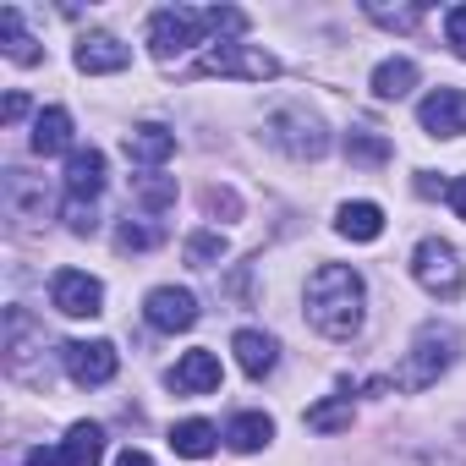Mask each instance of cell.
Here are the masks:
<instances>
[{
    "mask_svg": "<svg viewBox=\"0 0 466 466\" xmlns=\"http://www.w3.org/2000/svg\"><path fill=\"white\" fill-rule=\"evenodd\" d=\"M368 319V280L351 264H319L308 275V324L324 340H357Z\"/></svg>",
    "mask_w": 466,
    "mask_h": 466,
    "instance_id": "1",
    "label": "cell"
},
{
    "mask_svg": "<svg viewBox=\"0 0 466 466\" xmlns=\"http://www.w3.org/2000/svg\"><path fill=\"white\" fill-rule=\"evenodd\" d=\"M61 368H66V379H72V384L99 390V384H110V379H116L121 357H116V346H110V340H66V346H61Z\"/></svg>",
    "mask_w": 466,
    "mask_h": 466,
    "instance_id": "9",
    "label": "cell"
},
{
    "mask_svg": "<svg viewBox=\"0 0 466 466\" xmlns=\"http://www.w3.org/2000/svg\"><path fill=\"white\" fill-rule=\"evenodd\" d=\"M116 466H154V455H143V450H121Z\"/></svg>",
    "mask_w": 466,
    "mask_h": 466,
    "instance_id": "38",
    "label": "cell"
},
{
    "mask_svg": "<svg viewBox=\"0 0 466 466\" xmlns=\"http://www.w3.org/2000/svg\"><path fill=\"white\" fill-rule=\"evenodd\" d=\"M61 219H66L72 237H94V230H99V203H77V198H66Z\"/></svg>",
    "mask_w": 466,
    "mask_h": 466,
    "instance_id": "32",
    "label": "cell"
},
{
    "mask_svg": "<svg viewBox=\"0 0 466 466\" xmlns=\"http://www.w3.org/2000/svg\"><path fill=\"white\" fill-rule=\"evenodd\" d=\"M159 237H165L159 225H148V219H132V214L116 225V248H121V253H148V248H159Z\"/></svg>",
    "mask_w": 466,
    "mask_h": 466,
    "instance_id": "30",
    "label": "cell"
},
{
    "mask_svg": "<svg viewBox=\"0 0 466 466\" xmlns=\"http://www.w3.org/2000/svg\"><path fill=\"white\" fill-rule=\"evenodd\" d=\"M230 351H237V368H242L248 379H269V373L280 368V340L264 335V329H237Z\"/></svg>",
    "mask_w": 466,
    "mask_h": 466,
    "instance_id": "15",
    "label": "cell"
},
{
    "mask_svg": "<svg viewBox=\"0 0 466 466\" xmlns=\"http://www.w3.org/2000/svg\"><path fill=\"white\" fill-rule=\"evenodd\" d=\"M72 61H77V72H88V77H105V72H121V66L132 61V50H127L116 34H83Z\"/></svg>",
    "mask_w": 466,
    "mask_h": 466,
    "instance_id": "16",
    "label": "cell"
},
{
    "mask_svg": "<svg viewBox=\"0 0 466 466\" xmlns=\"http://www.w3.org/2000/svg\"><path fill=\"white\" fill-rule=\"evenodd\" d=\"M203 34H208V17L192 12V6H165V12L148 17V50H154V61L187 56L192 45H203Z\"/></svg>",
    "mask_w": 466,
    "mask_h": 466,
    "instance_id": "7",
    "label": "cell"
},
{
    "mask_svg": "<svg viewBox=\"0 0 466 466\" xmlns=\"http://www.w3.org/2000/svg\"><path fill=\"white\" fill-rule=\"evenodd\" d=\"M28 148H34L39 159H50V154H72V116H66L61 105L39 110V116H34V137H28Z\"/></svg>",
    "mask_w": 466,
    "mask_h": 466,
    "instance_id": "19",
    "label": "cell"
},
{
    "mask_svg": "<svg viewBox=\"0 0 466 466\" xmlns=\"http://www.w3.org/2000/svg\"><path fill=\"white\" fill-rule=\"evenodd\" d=\"M165 384H170L176 395H214V390H219V357H214V351H187V357L165 373Z\"/></svg>",
    "mask_w": 466,
    "mask_h": 466,
    "instance_id": "14",
    "label": "cell"
},
{
    "mask_svg": "<svg viewBox=\"0 0 466 466\" xmlns=\"http://www.w3.org/2000/svg\"><path fill=\"white\" fill-rule=\"evenodd\" d=\"M346 159L362 165V170H379V165L390 159V137L373 132V127H351V132H346Z\"/></svg>",
    "mask_w": 466,
    "mask_h": 466,
    "instance_id": "26",
    "label": "cell"
},
{
    "mask_svg": "<svg viewBox=\"0 0 466 466\" xmlns=\"http://www.w3.org/2000/svg\"><path fill=\"white\" fill-rule=\"evenodd\" d=\"M23 116H28V99H23V94H6V105H0V121H6V127H17Z\"/></svg>",
    "mask_w": 466,
    "mask_h": 466,
    "instance_id": "36",
    "label": "cell"
},
{
    "mask_svg": "<svg viewBox=\"0 0 466 466\" xmlns=\"http://www.w3.org/2000/svg\"><path fill=\"white\" fill-rule=\"evenodd\" d=\"M275 439V417L269 411H237L225 422V444L237 450V455H253V450H264Z\"/></svg>",
    "mask_w": 466,
    "mask_h": 466,
    "instance_id": "20",
    "label": "cell"
},
{
    "mask_svg": "<svg viewBox=\"0 0 466 466\" xmlns=\"http://www.w3.org/2000/svg\"><path fill=\"white\" fill-rule=\"evenodd\" d=\"M23 466H72V461H66V450H45V444H39V450H28Z\"/></svg>",
    "mask_w": 466,
    "mask_h": 466,
    "instance_id": "35",
    "label": "cell"
},
{
    "mask_svg": "<svg viewBox=\"0 0 466 466\" xmlns=\"http://www.w3.org/2000/svg\"><path fill=\"white\" fill-rule=\"evenodd\" d=\"M455 362H461V335H455V324L428 319V324L411 335V346H406V357H400V368H395V390H428V384H439Z\"/></svg>",
    "mask_w": 466,
    "mask_h": 466,
    "instance_id": "2",
    "label": "cell"
},
{
    "mask_svg": "<svg viewBox=\"0 0 466 466\" xmlns=\"http://www.w3.org/2000/svg\"><path fill=\"white\" fill-rule=\"evenodd\" d=\"M121 148H127V159H132V165L159 170V165L176 154V132H170V127H159V121H143V127H132V132L121 137Z\"/></svg>",
    "mask_w": 466,
    "mask_h": 466,
    "instance_id": "13",
    "label": "cell"
},
{
    "mask_svg": "<svg viewBox=\"0 0 466 466\" xmlns=\"http://www.w3.org/2000/svg\"><path fill=\"white\" fill-rule=\"evenodd\" d=\"M203 17H208V34H219V39H242L248 34V12H237V6H208Z\"/></svg>",
    "mask_w": 466,
    "mask_h": 466,
    "instance_id": "31",
    "label": "cell"
},
{
    "mask_svg": "<svg viewBox=\"0 0 466 466\" xmlns=\"http://www.w3.org/2000/svg\"><path fill=\"white\" fill-rule=\"evenodd\" d=\"M6 373L12 379H23V384H50L39 368H34V357H45V324L28 313V308H6Z\"/></svg>",
    "mask_w": 466,
    "mask_h": 466,
    "instance_id": "6",
    "label": "cell"
},
{
    "mask_svg": "<svg viewBox=\"0 0 466 466\" xmlns=\"http://www.w3.org/2000/svg\"><path fill=\"white\" fill-rule=\"evenodd\" d=\"M362 12H368L379 28H390V34H411V28L428 17V0H406V6H390V0H362Z\"/></svg>",
    "mask_w": 466,
    "mask_h": 466,
    "instance_id": "24",
    "label": "cell"
},
{
    "mask_svg": "<svg viewBox=\"0 0 466 466\" xmlns=\"http://www.w3.org/2000/svg\"><path fill=\"white\" fill-rule=\"evenodd\" d=\"M444 45H450V56L466 61V6H450L444 12Z\"/></svg>",
    "mask_w": 466,
    "mask_h": 466,
    "instance_id": "33",
    "label": "cell"
},
{
    "mask_svg": "<svg viewBox=\"0 0 466 466\" xmlns=\"http://www.w3.org/2000/svg\"><path fill=\"white\" fill-rule=\"evenodd\" d=\"M0 214H6L17 230L28 225H45L50 214V192H45V176H28V170H0Z\"/></svg>",
    "mask_w": 466,
    "mask_h": 466,
    "instance_id": "8",
    "label": "cell"
},
{
    "mask_svg": "<svg viewBox=\"0 0 466 466\" xmlns=\"http://www.w3.org/2000/svg\"><path fill=\"white\" fill-rule=\"evenodd\" d=\"M61 450H66L72 466H99V461H105V428H99V422H72Z\"/></svg>",
    "mask_w": 466,
    "mask_h": 466,
    "instance_id": "25",
    "label": "cell"
},
{
    "mask_svg": "<svg viewBox=\"0 0 466 466\" xmlns=\"http://www.w3.org/2000/svg\"><path fill=\"white\" fill-rule=\"evenodd\" d=\"M264 137L280 148V154H291V159H324L329 154V127H324V116L319 110H308V105H275L269 116H264Z\"/></svg>",
    "mask_w": 466,
    "mask_h": 466,
    "instance_id": "3",
    "label": "cell"
},
{
    "mask_svg": "<svg viewBox=\"0 0 466 466\" xmlns=\"http://www.w3.org/2000/svg\"><path fill=\"white\" fill-rule=\"evenodd\" d=\"M132 198H137L148 214H165V208L176 203V181H170V176H159V170H143V176L132 181Z\"/></svg>",
    "mask_w": 466,
    "mask_h": 466,
    "instance_id": "27",
    "label": "cell"
},
{
    "mask_svg": "<svg viewBox=\"0 0 466 466\" xmlns=\"http://www.w3.org/2000/svg\"><path fill=\"white\" fill-rule=\"evenodd\" d=\"M308 428H313V433H340V428H351V395H329V400L308 406Z\"/></svg>",
    "mask_w": 466,
    "mask_h": 466,
    "instance_id": "29",
    "label": "cell"
},
{
    "mask_svg": "<svg viewBox=\"0 0 466 466\" xmlns=\"http://www.w3.org/2000/svg\"><path fill=\"white\" fill-rule=\"evenodd\" d=\"M0 50H6V61H17V66H34L45 56L39 39L23 28V12L17 6H0Z\"/></svg>",
    "mask_w": 466,
    "mask_h": 466,
    "instance_id": "21",
    "label": "cell"
},
{
    "mask_svg": "<svg viewBox=\"0 0 466 466\" xmlns=\"http://www.w3.org/2000/svg\"><path fill=\"white\" fill-rule=\"evenodd\" d=\"M50 302H56V313H66V319H99V313H105V286H99L94 275H83V269H61V275L50 280Z\"/></svg>",
    "mask_w": 466,
    "mask_h": 466,
    "instance_id": "11",
    "label": "cell"
},
{
    "mask_svg": "<svg viewBox=\"0 0 466 466\" xmlns=\"http://www.w3.org/2000/svg\"><path fill=\"white\" fill-rule=\"evenodd\" d=\"M198 77H242V83H269L280 77V61L264 50V45H248V39H214L203 45V56L192 61Z\"/></svg>",
    "mask_w": 466,
    "mask_h": 466,
    "instance_id": "4",
    "label": "cell"
},
{
    "mask_svg": "<svg viewBox=\"0 0 466 466\" xmlns=\"http://www.w3.org/2000/svg\"><path fill=\"white\" fill-rule=\"evenodd\" d=\"M203 208H208V214H225V219H237V214H242V198L230 192V187H208V192H203Z\"/></svg>",
    "mask_w": 466,
    "mask_h": 466,
    "instance_id": "34",
    "label": "cell"
},
{
    "mask_svg": "<svg viewBox=\"0 0 466 466\" xmlns=\"http://www.w3.org/2000/svg\"><path fill=\"white\" fill-rule=\"evenodd\" d=\"M225 253H230L225 230H192V237H187V264H192V269H214Z\"/></svg>",
    "mask_w": 466,
    "mask_h": 466,
    "instance_id": "28",
    "label": "cell"
},
{
    "mask_svg": "<svg viewBox=\"0 0 466 466\" xmlns=\"http://www.w3.org/2000/svg\"><path fill=\"white\" fill-rule=\"evenodd\" d=\"M143 319L159 329V335H187L198 324V297L187 286H154L143 297Z\"/></svg>",
    "mask_w": 466,
    "mask_h": 466,
    "instance_id": "10",
    "label": "cell"
},
{
    "mask_svg": "<svg viewBox=\"0 0 466 466\" xmlns=\"http://www.w3.org/2000/svg\"><path fill=\"white\" fill-rule=\"evenodd\" d=\"M105 192V154L99 148H72L66 154V198L94 203Z\"/></svg>",
    "mask_w": 466,
    "mask_h": 466,
    "instance_id": "17",
    "label": "cell"
},
{
    "mask_svg": "<svg viewBox=\"0 0 466 466\" xmlns=\"http://www.w3.org/2000/svg\"><path fill=\"white\" fill-rule=\"evenodd\" d=\"M225 433H214V422H203V417H187V422H176L170 428V450L176 455H187V461H203V455H214V444H219Z\"/></svg>",
    "mask_w": 466,
    "mask_h": 466,
    "instance_id": "22",
    "label": "cell"
},
{
    "mask_svg": "<svg viewBox=\"0 0 466 466\" xmlns=\"http://www.w3.org/2000/svg\"><path fill=\"white\" fill-rule=\"evenodd\" d=\"M411 280H417L428 297H439V302H455V297L466 291V269H461V253H455L450 242H439V237L417 242V253H411Z\"/></svg>",
    "mask_w": 466,
    "mask_h": 466,
    "instance_id": "5",
    "label": "cell"
},
{
    "mask_svg": "<svg viewBox=\"0 0 466 466\" xmlns=\"http://www.w3.org/2000/svg\"><path fill=\"white\" fill-rule=\"evenodd\" d=\"M411 88H417V61L390 56V61L373 66V94H379V99H406Z\"/></svg>",
    "mask_w": 466,
    "mask_h": 466,
    "instance_id": "23",
    "label": "cell"
},
{
    "mask_svg": "<svg viewBox=\"0 0 466 466\" xmlns=\"http://www.w3.org/2000/svg\"><path fill=\"white\" fill-rule=\"evenodd\" d=\"M417 121L428 137H461L466 132V88H433L417 105Z\"/></svg>",
    "mask_w": 466,
    "mask_h": 466,
    "instance_id": "12",
    "label": "cell"
},
{
    "mask_svg": "<svg viewBox=\"0 0 466 466\" xmlns=\"http://www.w3.org/2000/svg\"><path fill=\"white\" fill-rule=\"evenodd\" d=\"M335 230H340L346 242H379V237H384V208L368 203V198L340 203V208H335Z\"/></svg>",
    "mask_w": 466,
    "mask_h": 466,
    "instance_id": "18",
    "label": "cell"
},
{
    "mask_svg": "<svg viewBox=\"0 0 466 466\" xmlns=\"http://www.w3.org/2000/svg\"><path fill=\"white\" fill-rule=\"evenodd\" d=\"M444 198H450V208H455V214H461V219H466V176H455V181H450V192H444Z\"/></svg>",
    "mask_w": 466,
    "mask_h": 466,
    "instance_id": "37",
    "label": "cell"
}]
</instances>
